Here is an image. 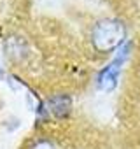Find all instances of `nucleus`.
<instances>
[{"label": "nucleus", "instance_id": "obj_1", "mask_svg": "<svg viewBox=\"0 0 140 149\" xmlns=\"http://www.w3.org/2000/svg\"><path fill=\"white\" fill-rule=\"evenodd\" d=\"M126 40V26L123 21L114 18H105L98 21L91 32V42L96 51L109 53L121 47Z\"/></svg>", "mask_w": 140, "mask_h": 149}, {"label": "nucleus", "instance_id": "obj_4", "mask_svg": "<svg viewBox=\"0 0 140 149\" xmlns=\"http://www.w3.org/2000/svg\"><path fill=\"white\" fill-rule=\"evenodd\" d=\"M30 149H56V147L53 146V142H49V140H46V139H40V140L33 142Z\"/></svg>", "mask_w": 140, "mask_h": 149}, {"label": "nucleus", "instance_id": "obj_2", "mask_svg": "<svg viewBox=\"0 0 140 149\" xmlns=\"http://www.w3.org/2000/svg\"><path fill=\"white\" fill-rule=\"evenodd\" d=\"M130 47H131V46H130L128 42H126V44H123V47L119 49V53H117L116 60H114L112 63H109V65H107L100 74H98V86H100L102 90L110 91V90H114V88H116V84H117V76H119V68H121L123 61L126 60Z\"/></svg>", "mask_w": 140, "mask_h": 149}, {"label": "nucleus", "instance_id": "obj_3", "mask_svg": "<svg viewBox=\"0 0 140 149\" xmlns=\"http://www.w3.org/2000/svg\"><path fill=\"white\" fill-rule=\"evenodd\" d=\"M47 105H49V111L56 118H65L70 114V109H72V98L68 95H56V97L49 98Z\"/></svg>", "mask_w": 140, "mask_h": 149}]
</instances>
